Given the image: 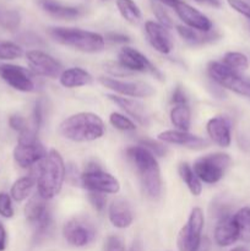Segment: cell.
<instances>
[{
	"label": "cell",
	"mask_w": 250,
	"mask_h": 251,
	"mask_svg": "<svg viewBox=\"0 0 250 251\" xmlns=\"http://www.w3.org/2000/svg\"><path fill=\"white\" fill-rule=\"evenodd\" d=\"M171 123L176 130L188 131L191 125V112L188 104L174 105L171 110Z\"/></svg>",
	"instance_id": "cell-28"
},
{
	"label": "cell",
	"mask_w": 250,
	"mask_h": 251,
	"mask_svg": "<svg viewBox=\"0 0 250 251\" xmlns=\"http://www.w3.org/2000/svg\"><path fill=\"white\" fill-rule=\"evenodd\" d=\"M88 200H90L93 208H95L96 211H98V212H102L105 207V203H107L105 194L100 193H90L88 194Z\"/></svg>",
	"instance_id": "cell-39"
},
{
	"label": "cell",
	"mask_w": 250,
	"mask_h": 251,
	"mask_svg": "<svg viewBox=\"0 0 250 251\" xmlns=\"http://www.w3.org/2000/svg\"><path fill=\"white\" fill-rule=\"evenodd\" d=\"M229 251H250V250H248L247 248H244V247H235V248H233V249H230Z\"/></svg>",
	"instance_id": "cell-48"
},
{
	"label": "cell",
	"mask_w": 250,
	"mask_h": 251,
	"mask_svg": "<svg viewBox=\"0 0 250 251\" xmlns=\"http://www.w3.org/2000/svg\"><path fill=\"white\" fill-rule=\"evenodd\" d=\"M64 239L74 248H83L95 240L96 228L88 218L73 217L63 227Z\"/></svg>",
	"instance_id": "cell-10"
},
{
	"label": "cell",
	"mask_w": 250,
	"mask_h": 251,
	"mask_svg": "<svg viewBox=\"0 0 250 251\" xmlns=\"http://www.w3.org/2000/svg\"><path fill=\"white\" fill-rule=\"evenodd\" d=\"M59 132L66 140L74 142H91L100 139L105 132V125L96 113L81 112L63 120Z\"/></svg>",
	"instance_id": "cell-2"
},
{
	"label": "cell",
	"mask_w": 250,
	"mask_h": 251,
	"mask_svg": "<svg viewBox=\"0 0 250 251\" xmlns=\"http://www.w3.org/2000/svg\"><path fill=\"white\" fill-rule=\"evenodd\" d=\"M215 243L221 248L232 247L239 240V230L233 220V215H225L218 218V222L213 230Z\"/></svg>",
	"instance_id": "cell-18"
},
{
	"label": "cell",
	"mask_w": 250,
	"mask_h": 251,
	"mask_svg": "<svg viewBox=\"0 0 250 251\" xmlns=\"http://www.w3.org/2000/svg\"><path fill=\"white\" fill-rule=\"evenodd\" d=\"M205 227V216L200 207H194L189 215L188 222L183 226L178 234L179 251H199L202 240V230Z\"/></svg>",
	"instance_id": "cell-9"
},
{
	"label": "cell",
	"mask_w": 250,
	"mask_h": 251,
	"mask_svg": "<svg viewBox=\"0 0 250 251\" xmlns=\"http://www.w3.org/2000/svg\"><path fill=\"white\" fill-rule=\"evenodd\" d=\"M178 173L181 180L185 183L186 188L189 189V191L194 196L201 195V193H202V183L198 178V176L195 174V172H194L193 167L190 164L186 163V162H183V163L179 164Z\"/></svg>",
	"instance_id": "cell-27"
},
{
	"label": "cell",
	"mask_w": 250,
	"mask_h": 251,
	"mask_svg": "<svg viewBox=\"0 0 250 251\" xmlns=\"http://www.w3.org/2000/svg\"><path fill=\"white\" fill-rule=\"evenodd\" d=\"M26 59L31 70L36 75L56 78L63 73L61 64L46 51L38 50V49L29 50L26 53Z\"/></svg>",
	"instance_id": "cell-13"
},
{
	"label": "cell",
	"mask_w": 250,
	"mask_h": 251,
	"mask_svg": "<svg viewBox=\"0 0 250 251\" xmlns=\"http://www.w3.org/2000/svg\"><path fill=\"white\" fill-rule=\"evenodd\" d=\"M145 33L152 48L161 54H169L173 50V39L168 28L156 21L145 22Z\"/></svg>",
	"instance_id": "cell-17"
},
{
	"label": "cell",
	"mask_w": 250,
	"mask_h": 251,
	"mask_svg": "<svg viewBox=\"0 0 250 251\" xmlns=\"http://www.w3.org/2000/svg\"><path fill=\"white\" fill-rule=\"evenodd\" d=\"M222 64L229 68L230 70L242 73L249 68V59L245 54L240 53V51H227L223 55Z\"/></svg>",
	"instance_id": "cell-31"
},
{
	"label": "cell",
	"mask_w": 250,
	"mask_h": 251,
	"mask_svg": "<svg viewBox=\"0 0 250 251\" xmlns=\"http://www.w3.org/2000/svg\"><path fill=\"white\" fill-rule=\"evenodd\" d=\"M21 24V16L17 11L0 7V26L9 31H14Z\"/></svg>",
	"instance_id": "cell-32"
},
{
	"label": "cell",
	"mask_w": 250,
	"mask_h": 251,
	"mask_svg": "<svg viewBox=\"0 0 250 251\" xmlns=\"http://www.w3.org/2000/svg\"><path fill=\"white\" fill-rule=\"evenodd\" d=\"M235 225L239 230V240L250 242V207H242L233 215Z\"/></svg>",
	"instance_id": "cell-30"
},
{
	"label": "cell",
	"mask_w": 250,
	"mask_h": 251,
	"mask_svg": "<svg viewBox=\"0 0 250 251\" xmlns=\"http://www.w3.org/2000/svg\"><path fill=\"white\" fill-rule=\"evenodd\" d=\"M206 131L210 139L221 147H229L232 142V126L225 117L216 115L206 124Z\"/></svg>",
	"instance_id": "cell-21"
},
{
	"label": "cell",
	"mask_w": 250,
	"mask_h": 251,
	"mask_svg": "<svg viewBox=\"0 0 250 251\" xmlns=\"http://www.w3.org/2000/svg\"><path fill=\"white\" fill-rule=\"evenodd\" d=\"M172 103L174 105L178 104H188V98H186L185 92L181 88V86H176L175 90L173 91V95H172Z\"/></svg>",
	"instance_id": "cell-42"
},
{
	"label": "cell",
	"mask_w": 250,
	"mask_h": 251,
	"mask_svg": "<svg viewBox=\"0 0 250 251\" xmlns=\"http://www.w3.org/2000/svg\"><path fill=\"white\" fill-rule=\"evenodd\" d=\"M109 123L113 127L120 130V131H135L136 130L135 123L122 113H112L109 117Z\"/></svg>",
	"instance_id": "cell-34"
},
{
	"label": "cell",
	"mask_w": 250,
	"mask_h": 251,
	"mask_svg": "<svg viewBox=\"0 0 250 251\" xmlns=\"http://www.w3.org/2000/svg\"><path fill=\"white\" fill-rule=\"evenodd\" d=\"M48 34L58 43L83 53H98L105 47L102 34L75 27H50Z\"/></svg>",
	"instance_id": "cell-4"
},
{
	"label": "cell",
	"mask_w": 250,
	"mask_h": 251,
	"mask_svg": "<svg viewBox=\"0 0 250 251\" xmlns=\"http://www.w3.org/2000/svg\"><path fill=\"white\" fill-rule=\"evenodd\" d=\"M104 251H125L124 242L118 235H109L104 243Z\"/></svg>",
	"instance_id": "cell-40"
},
{
	"label": "cell",
	"mask_w": 250,
	"mask_h": 251,
	"mask_svg": "<svg viewBox=\"0 0 250 251\" xmlns=\"http://www.w3.org/2000/svg\"><path fill=\"white\" fill-rule=\"evenodd\" d=\"M195 1L200 2V4H207L213 7H220V0H195Z\"/></svg>",
	"instance_id": "cell-45"
},
{
	"label": "cell",
	"mask_w": 250,
	"mask_h": 251,
	"mask_svg": "<svg viewBox=\"0 0 250 251\" xmlns=\"http://www.w3.org/2000/svg\"><path fill=\"white\" fill-rule=\"evenodd\" d=\"M158 1L162 2V4L167 5V6L174 7L179 1H180V0H158Z\"/></svg>",
	"instance_id": "cell-46"
},
{
	"label": "cell",
	"mask_w": 250,
	"mask_h": 251,
	"mask_svg": "<svg viewBox=\"0 0 250 251\" xmlns=\"http://www.w3.org/2000/svg\"><path fill=\"white\" fill-rule=\"evenodd\" d=\"M98 81L105 88L112 90L118 95H122L123 97L147 98L154 95V88L142 81H125L114 77H105V76H100Z\"/></svg>",
	"instance_id": "cell-11"
},
{
	"label": "cell",
	"mask_w": 250,
	"mask_h": 251,
	"mask_svg": "<svg viewBox=\"0 0 250 251\" xmlns=\"http://www.w3.org/2000/svg\"><path fill=\"white\" fill-rule=\"evenodd\" d=\"M59 82L65 88H76L87 86L92 82V75L82 68H70L59 76Z\"/></svg>",
	"instance_id": "cell-24"
},
{
	"label": "cell",
	"mask_w": 250,
	"mask_h": 251,
	"mask_svg": "<svg viewBox=\"0 0 250 251\" xmlns=\"http://www.w3.org/2000/svg\"><path fill=\"white\" fill-rule=\"evenodd\" d=\"M7 245V233L4 225L0 222V251H5Z\"/></svg>",
	"instance_id": "cell-44"
},
{
	"label": "cell",
	"mask_w": 250,
	"mask_h": 251,
	"mask_svg": "<svg viewBox=\"0 0 250 251\" xmlns=\"http://www.w3.org/2000/svg\"><path fill=\"white\" fill-rule=\"evenodd\" d=\"M130 251H142V247H141V244H140L139 242L134 243V245H132L131 249H130Z\"/></svg>",
	"instance_id": "cell-47"
},
{
	"label": "cell",
	"mask_w": 250,
	"mask_h": 251,
	"mask_svg": "<svg viewBox=\"0 0 250 251\" xmlns=\"http://www.w3.org/2000/svg\"><path fill=\"white\" fill-rule=\"evenodd\" d=\"M0 216L4 218L14 217V207H12V199L10 194L0 193Z\"/></svg>",
	"instance_id": "cell-35"
},
{
	"label": "cell",
	"mask_w": 250,
	"mask_h": 251,
	"mask_svg": "<svg viewBox=\"0 0 250 251\" xmlns=\"http://www.w3.org/2000/svg\"><path fill=\"white\" fill-rule=\"evenodd\" d=\"M227 4L232 7L234 11L239 12L244 17L250 20V4L244 0H227Z\"/></svg>",
	"instance_id": "cell-38"
},
{
	"label": "cell",
	"mask_w": 250,
	"mask_h": 251,
	"mask_svg": "<svg viewBox=\"0 0 250 251\" xmlns=\"http://www.w3.org/2000/svg\"><path fill=\"white\" fill-rule=\"evenodd\" d=\"M175 14L178 15L179 19L184 22L186 27L196 29L200 32H211L213 28V24L206 15L199 11L191 5L186 4L184 1H179L175 6L173 7Z\"/></svg>",
	"instance_id": "cell-16"
},
{
	"label": "cell",
	"mask_w": 250,
	"mask_h": 251,
	"mask_svg": "<svg viewBox=\"0 0 250 251\" xmlns=\"http://www.w3.org/2000/svg\"><path fill=\"white\" fill-rule=\"evenodd\" d=\"M108 218L113 227L118 229L129 228L134 222V212L129 201L124 198H117L108 207Z\"/></svg>",
	"instance_id": "cell-20"
},
{
	"label": "cell",
	"mask_w": 250,
	"mask_h": 251,
	"mask_svg": "<svg viewBox=\"0 0 250 251\" xmlns=\"http://www.w3.org/2000/svg\"><path fill=\"white\" fill-rule=\"evenodd\" d=\"M66 168L61 154L56 150L47 152L37 168V189L38 195L46 200L55 198L60 193L65 180Z\"/></svg>",
	"instance_id": "cell-1"
},
{
	"label": "cell",
	"mask_w": 250,
	"mask_h": 251,
	"mask_svg": "<svg viewBox=\"0 0 250 251\" xmlns=\"http://www.w3.org/2000/svg\"><path fill=\"white\" fill-rule=\"evenodd\" d=\"M9 125L12 130L17 131L19 134L26 131L29 127H33L26 119H25V118L20 117V115H11V117L9 118Z\"/></svg>",
	"instance_id": "cell-37"
},
{
	"label": "cell",
	"mask_w": 250,
	"mask_h": 251,
	"mask_svg": "<svg viewBox=\"0 0 250 251\" xmlns=\"http://www.w3.org/2000/svg\"><path fill=\"white\" fill-rule=\"evenodd\" d=\"M229 154L227 153H211L200 157L194 162V172L200 179L201 183L216 184L225 176V171L230 166Z\"/></svg>",
	"instance_id": "cell-7"
},
{
	"label": "cell",
	"mask_w": 250,
	"mask_h": 251,
	"mask_svg": "<svg viewBox=\"0 0 250 251\" xmlns=\"http://www.w3.org/2000/svg\"><path fill=\"white\" fill-rule=\"evenodd\" d=\"M39 5L47 14L59 20H74L82 15L81 7L66 5L58 0H39Z\"/></svg>",
	"instance_id": "cell-23"
},
{
	"label": "cell",
	"mask_w": 250,
	"mask_h": 251,
	"mask_svg": "<svg viewBox=\"0 0 250 251\" xmlns=\"http://www.w3.org/2000/svg\"><path fill=\"white\" fill-rule=\"evenodd\" d=\"M117 7L123 19L130 24H139L141 20V10L134 0H117Z\"/></svg>",
	"instance_id": "cell-29"
},
{
	"label": "cell",
	"mask_w": 250,
	"mask_h": 251,
	"mask_svg": "<svg viewBox=\"0 0 250 251\" xmlns=\"http://www.w3.org/2000/svg\"><path fill=\"white\" fill-rule=\"evenodd\" d=\"M37 183V179L34 176H26L19 178L11 186L10 196L16 202H22L31 195L34 185Z\"/></svg>",
	"instance_id": "cell-26"
},
{
	"label": "cell",
	"mask_w": 250,
	"mask_h": 251,
	"mask_svg": "<svg viewBox=\"0 0 250 251\" xmlns=\"http://www.w3.org/2000/svg\"><path fill=\"white\" fill-rule=\"evenodd\" d=\"M81 185L90 193L118 194L120 191V183L114 176L104 172L96 163H90L80 176Z\"/></svg>",
	"instance_id": "cell-8"
},
{
	"label": "cell",
	"mask_w": 250,
	"mask_h": 251,
	"mask_svg": "<svg viewBox=\"0 0 250 251\" xmlns=\"http://www.w3.org/2000/svg\"><path fill=\"white\" fill-rule=\"evenodd\" d=\"M153 11L156 14V17L158 19V24H161L162 26L166 27V28H172L173 27V21L169 17V15L164 11V9L162 6H158V5H154Z\"/></svg>",
	"instance_id": "cell-41"
},
{
	"label": "cell",
	"mask_w": 250,
	"mask_h": 251,
	"mask_svg": "<svg viewBox=\"0 0 250 251\" xmlns=\"http://www.w3.org/2000/svg\"><path fill=\"white\" fill-rule=\"evenodd\" d=\"M118 64L126 71L152 74L154 77L162 80V74L149 60V58L144 55L141 51H139L135 48H131V47L122 48V50L119 51V56H118Z\"/></svg>",
	"instance_id": "cell-12"
},
{
	"label": "cell",
	"mask_w": 250,
	"mask_h": 251,
	"mask_svg": "<svg viewBox=\"0 0 250 251\" xmlns=\"http://www.w3.org/2000/svg\"><path fill=\"white\" fill-rule=\"evenodd\" d=\"M108 100H112L114 104H117L118 107L122 110H124L126 114H129L130 117L134 118L137 123L140 124L146 125L149 123V113L145 109V105L141 104L137 100H132V98L127 97H120L117 95H108Z\"/></svg>",
	"instance_id": "cell-22"
},
{
	"label": "cell",
	"mask_w": 250,
	"mask_h": 251,
	"mask_svg": "<svg viewBox=\"0 0 250 251\" xmlns=\"http://www.w3.org/2000/svg\"><path fill=\"white\" fill-rule=\"evenodd\" d=\"M47 201L48 200L36 194L29 199L25 207V216L29 225L33 227L34 238L37 240L46 239L47 235L50 233L51 226H53L50 208H49Z\"/></svg>",
	"instance_id": "cell-6"
},
{
	"label": "cell",
	"mask_w": 250,
	"mask_h": 251,
	"mask_svg": "<svg viewBox=\"0 0 250 251\" xmlns=\"http://www.w3.org/2000/svg\"><path fill=\"white\" fill-rule=\"evenodd\" d=\"M176 32L186 43L191 44V46H202V44L210 43L218 38V34L212 31L200 32L186 26H176Z\"/></svg>",
	"instance_id": "cell-25"
},
{
	"label": "cell",
	"mask_w": 250,
	"mask_h": 251,
	"mask_svg": "<svg viewBox=\"0 0 250 251\" xmlns=\"http://www.w3.org/2000/svg\"><path fill=\"white\" fill-rule=\"evenodd\" d=\"M140 146L149 150V151L151 152L152 154H154V156L162 157L167 153L166 146H163V145L159 144V142L153 141V140H150V139L141 140V141H140Z\"/></svg>",
	"instance_id": "cell-36"
},
{
	"label": "cell",
	"mask_w": 250,
	"mask_h": 251,
	"mask_svg": "<svg viewBox=\"0 0 250 251\" xmlns=\"http://www.w3.org/2000/svg\"><path fill=\"white\" fill-rule=\"evenodd\" d=\"M103 1H105V0H103Z\"/></svg>",
	"instance_id": "cell-49"
},
{
	"label": "cell",
	"mask_w": 250,
	"mask_h": 251,
	"mask_svg": "<svg viewBox=\"0 0 250 251\" xmlns=\"http://www.w3.org/2000/svg\"><path fill=\"white\" fill-rule=\"evenodd\" d=\"M126 156L139 173L145 193L152 199L158 198L162 190V178L154 154L139 145L129 147L126 150Z\"/></svg>",
	"instance_id": "cell-3"
},
{
	"label": "cell",
	"mask_w": 250,
	"mask_h": 251,
	"mask_svg": "<svg viewBox=\"0 0 250 251\" xmlns=\"http://www.w3.org/2000/svg\"><path fill=\"white\" fill-rule=\"evenodd\" d=\"M0 77L20 92L34 91V82L28 70L14 64H0Z\"/></svg>",
	"instance_id": "cell-14"
},
{
	"label": "cell",
	"mask_w": 250,
	"mask_h": 251,
	"mask_svg": "<svg viewBox=\"0 0 250 251\" xmlns=\"http://www.w3.org/2000/svg\"><path fill=\"white\" fill-rule=\"evenodd\" d=\"M157 137H158L159 141L164 142V144L178 145V146L191 150L205 149L208 145V142L205 139L198 136V135H193L188 131H180V130L176 129L162 131Z\"/></svg>",
	"instance_id": "cell-19"
},
{
	"label": "cell",
	"mask_w": 250,
	"mask_h": 251,
	"mask_svg": "<svg viewBox=\"0 0 250 251\" xmlns=\"http://www.w3.org/2000/svg\"><path fill=\"white\" fill-rule=\"evenodd\" d=\"M24 50L19 44L10 41H0V60H14L21 58Z\"/></svg>",
	"instance_id": "cell-33"
},
{
	"label": "cell",
	"mask_w": 250,
	"mask_h": 251,
	"mask_svg": "<svg viewBox=\"0 0 250 251\" xmlns=\"http://www.w3.org/2000/svg\"><path fill=\"white\" fill-rule=\"evenodd\" d=\"M47 151L43 145L38 141L29 142H19L14 150V159L16 164L21 168H31L34 164L41 162L46 157Z\"/></svg>",
	"instance_id": "cell-15"
},
{
	"label": "cell",
	"mask_w": 250,
	"mask_h": 251,
	"mask_svg": "<svg viewBox=\"0 0 250 251\" xmlns=\"http://www.w3.org/2000/svg\"><path fill=\"white\" fill-rule=\"evenodd\" d=\"M207 73L216 83L223 88L232 91L235 95L250 98V77L230 70L220 61H211L207 66Z\"/></svg>",
	"instance_id": "cell-5"
},
{
	"label": "cell",
	"mask_w": 250,
	"mask_h": 251,
	"mask_svg": "<svg viewBox=\"0 0 250 251\" xmlns=\"http://www.w3.org/2000/svg\"><path fill=\"white\" fill-rule=\"evenodd\" d=\"M104 39L112 42V43H127V42H130V38L126 34L118 33V32H109V33L105 34Z\"/></svg>",
	"instance_id": "cell-43"
}]
</instances>
